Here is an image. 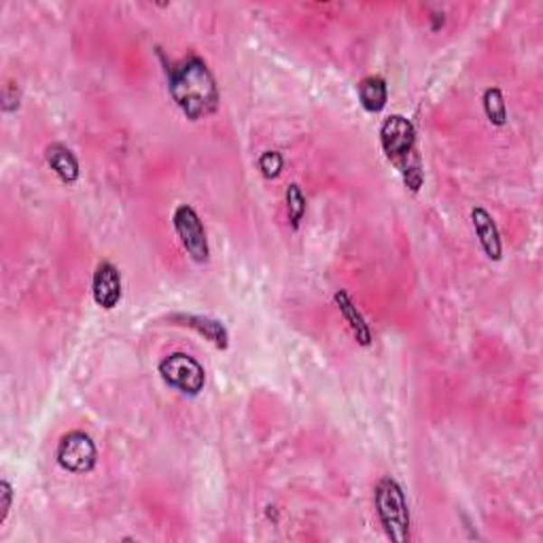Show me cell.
<instances>
[{"mask_svg": "<svg viewBox=\"0 0 543 543\" xmlns=\"http://www.w3.org/2000/svg\"><path fill=\"white\" fill-rule=\"evenodd\" d=\"M11 501H14V488H11L7 480H3L0 482V524H5V520H7Z\"/></svg>", "mask_w": 543, "mask_h": 543, "instance_id": "cell-16", "label": "cell"}, {"mask_svg": "<svg viewBox=\"0 0 543 543\" xmlns=\"http://www.w3.org/2000/svg\"><path fill=\"white\" fill-rule=\"evenodd\" d=\"M286 215H289V223L293 229H297L306 217V195H304L302 187L297 183H291L286 187Z\"/></svg>", "mask_w": 543, "mask_h": 543, "instance_id": "cell-13", "label": "cell"}, {"mask_svg": "<svg viewBox=\"0 0 543 543\" xmlns=\"http://www.w3.org/2000/svg\"><path fill=\"white\" fill-rule=\"evenodd\" d=\"M173 223L176 234L181 238L183 248H185L189 257H192L195 264H206L211 255L209 238H206L204 223L198 212H195L189 204H181L179 209L174 211Z\"/></svg>", "mask_w": 543, "mask_h": 543, "instance_id": "cell-4", "label": "cell"}, {"mask_svg": "<svg viewBox=\"0 0 543 543\" xmlns=\"http://www.w3.org/2000/svg\"><path fill=\"white\" fill-rule=\"evenodd\" d=\"M482 102H484V111H486L488 121H491L492 126H505V121H508V107H505L501 89L488 88L484 91Z\"/></svg>", "mask_w": 543, "mask_h": 543, "instance_id": "cell-14", "label": "cell"}, {"mask_svg": "<svg viewBox=\"0 0 543 543\" xmlns=\"http://www.w3.org/2000/svg\"><path fill=\"white\" fill-rule=\"evenodd\" d=\"M170 321L174 325H183L193 329L195 333H200L202 338H206L211 344H215L219 351H225L229 346V333L221 321L211 319V316H202V314H173Z\"/></svg>", "mask_w": 543, "mask_h": 543, "instance_id": "cell-8", "label": "cell"}, {"mask_svg": "<svg viewBox=\"0 0 543 543\" xmlns=\"http://www.w3.org/2000/svg\"><path fill=\"white\" fill-rule=\"evenodd\" d=\"M374 501L378 518H380L389 539L395 543H406L410 539V510H407L404 488L399 486V482L382 478L376 484Z\"/></svg>", "mask_w": 543, "mask_h": 543, "instance_id": "cell-3", "label": "cell"}, {"mask_svg": "<svg viewBox=\"0 0 543 543\" xmlns=\"http://www.w3.org/2000/svg\"><path fill=\"white\" fill-rule=\"evenodd\" d=\"M91 291H94V300L100 308L113 310L117 306L121 300V276L119 270L111 261H102V264L96 267Z\"/></svg>", "mask_w": 543, "mask_h": 543, "instance_id": "cell-7", "label": "cell"}, {"mask_svg": "<svg viewBox=\"0 0 543 543\" xmlns=\"http://www.w3.org/2000/svg\"><path fill=\"white\" fill-rule=\"evenodd\" d=\"M60 467L72 473H89L96 467L98 450L94 439L83 431H72L62 437L58 446Z\"/></svg>", "mask_w": 543, "mask_h": 543, "instance_id": "cell-6", "label": "cell"}, {"mask_svg": "<svg viewBox=\"0 0 543 543\" xmlns=\"http://www.w3.org/2000/svg\"><path fill=\"white\" fill-rule=\"evenodd\" d=\"M45 157L53 173H56L64 183H69L70 185V183H75L79 179L77 157L70 149H66L64 145H49L45 149Z\"/></svg>", "mask_w": 543, "mask_h": 543, "instance_id": "cell-11", "label": "cell"}, {"mask_svg": "<svg viewBox=\"0 0 543 543\" xmlns=\"http://www.w3.org/2000/svg\"><path fill=\"white\" fill-rule=\"evenodd\" d=\"M380 143L389 160L404 174L406 185L412 192H418L425 176L423 170H420L417 149H414V145H417V130H414L412 121H407L404 115H390L380 127Z\"/></svg>", "mask_w": 543, "mask_h": 543, "instance_id": "cell-2", "label": "cell"}, {"mask_svg": "<svg viewBox=\"0 0 543 543\" xmlns=\"http://www.w3.org/2000/svg\"><path fill=\"white\" fill-rule=\"evenodd\" d=\"M359 100L365 111L380 113L389 102V85L382 77H368L359 83Z\"/></svg>", "mask_w": 543, "mask_h": 543, "instance_id": "cell-12", "label": "cell"}, {"mask_svg": "<svg viewBox=\"0 0 543 543\" xmlns=\"http://www.w3.org/2000/svg\"><path fill=\"white\" fill-rule=\"evenodd\" d=\"M20 107V89L15 85H7L3 91V111L11 113Z\"/></svg>", "mask_w": 543, "mask_h": 543, "instance_id": "cell-17", "label": "cell"}, {"mask_svg": "<svg viewBox=\"0 0 543 543\" xmlns=\"http://www.w3.org/2000/svg\"><path fill=\"white\" fill-rule=\"evenodd\" d=\"M170 94L192 121L209 117L219 107V88L204 60L189 58L170 72Z\"/></svg>", "mask_w": 543, "mask_h": 543, "instance_id": "cell-1", "label": "cell"}, {"mask_svg": "<svg viewBox=\"0 0 543 543\" xmlns=\"http://www.w3.org/2000/svg\"><path fill=\"white\" fill-rule=\"evenodd\" d=\"M333 302L335 306H338L340 314L344 316V321L349 323L351 332L352 335H355V340L359 342L361 346H370L371 342H374V333H371V327L370 323L365 321V316L359 313V308L355 306V302L351 300V295L346 291H335L333 295Z\"/></svg>", "mask_w": 543, "mask_h": 543, "instance_id": "cell-10", "label": "cell"}, {"mask_svg": "<svg viewBox=\"0 0 543 543\" xmlns=\"http://www.w3.org/2000/svg\"><path fill=\"white\" fill-rule=\"evenodd\" d=\"M283 166H285V160L278 151H266V154L259 157V170L266 179H276Z\"/></svg>", "mask_w": 543, "mask_h": 543, "instance_id": "cell-15", "label": "cell"}, {"mask_svg": "<svg viewBox=\"0 0 543 543\" xmlns=\"http://www.w3.org/2000/svg\"><path fill=\"white\" fill-rule=\"evenodd\" d=\"M472 221H473L475 234H478V238H480V244H482V248H484V253L492 261L501 259V253H503L501 236H499L497 223H495V219L491 217V212L480 209V206H475V209L472 211Z\"/></svg>", "mask_w": 543, "mask_h": 543, "instance_id": "cell-9", "label": "cell"}, {"mask_svg": "<svg viewBox=\"0 0 543 543\" xmlns=\"http://www.w3.org/2000/svg\"><path fill=\"white\" fill-rule=\"evenodd\" d=\"M160 374L170 387L183 390L187 395H198L204 389L206 374L200 361L185 352H173L160 363Z\"/></svg>", "mask_w": 543, "mask_h": 543, "instance_id": "cell-5", "label": "cell"}]
</instances>
